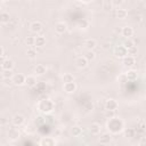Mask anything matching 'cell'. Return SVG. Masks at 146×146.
Returning <instances> with one entry per match:
<instances>
[{
	"instance_id": "obj_15",
	"label": "cell",
	"mask_w": 146,
	"mask_h": 146,
	"mask_svg": "<svg viewBox=\"0 0 146 146\" xmlns=\"http://www.w3.org/2000/svg\"><path fill=\"white\" fill-rule=\"evenodd\" d=\"M119 107V104L116 100L114 99H107L105 102V110H112V111H116V108Z\"/></svg>"
},
{
	"instance_id": "obj_5",
	"label": "cell",
	"mask_w": 146,
	"mask_h": 146,
	"mask_svg": "<svg viewBox=\"0 0 146 146\" xmlns=\"http://www.w3.org/2000/svg\"><path fill=\"white\" fill-rule=\"evenodd\" d=\"M42 29H43V25H42V23L39 22V21H33V22L30 24V30H31L32 33L38 34V33H40V32L42 31Z\"/></svg>"
},
{
	"instance_id": "obj_6",
	"label": "cell",
	"mask_w": 146,
	"mask_h": 146,
	"mask_svg": "<svg viewBox=\"0 0 146 146\" xmlns=\"http://www.w3.org/2000/svg\"><path fill=\"white\" fill-rule=\"evenodd\" d=\"M63 90L66 94H73L76 90V83L74 81H72V82H65L63 84Z\"/></svg>"
},
{
	"instance_id": "obj_36",
	"label": "cell",
	"mask_w": 146,
	"mask_h": 146,
	"mask_svg": "<svg viewBox=\"0 0 146 146\" xmlns=\"http://www.w3.org/2000/svg\"><path fill=\"white\" fill-rule=\"evenodd\" d=\"M112 3H113V6L119 7V6H121L123 3V0H112Z\"/></svg>"
},
{
	"instance_id": "obj_1",
	"label": "cell",
	"mask_w": 146,
	"mask_h": 146,
	"mask_svg": "<svg viewBox=\"0 0 146 146\" xmlns=\"http://www.w3.org/2000/svg\"><path fill=\"white\" fill-rule=\"evenodd\" d=\"M106 128H107L108 132H111L112 135H116L124 130V122L122 121V119L114 116V117L108 119V121L106 123Z\"/></svg>"
},
{
	"instance_id": "obj_39",
	"label": "cell",
	"mask_w": 146,
	"mask_h": 146,
	"mask_svg": "<svg viewBox=\"0 0 146 146\" xmlns=\"http://www.w3.org/2000/svg\"><path fill=\"white\" fill-rule=\"evenodd\" d=\"M5 1H6V0H1V2H5Z\"/></svg>"
},
{
	"instance_id": "obj_18",
	"label": "cell",
	"mask_w": 146,
	"mask_h": 146,
	"mask_svg": "<svg viewBox=\"0 0 146 146\" xmlns=\"http://www.w3.org/2000/svg\"><path fill=\"white\" fill-rule=\"evenodd\" d=\"M125 76H127V80H128V81H135V80H137V78H138V72L135 71V70H129V71L125 73Z\"/></svg>"
},
{
	"instance_id": "obj_30",
	"label": "cell",
	"mask_w": 146,
	"mask_h": 146,
	"mask_svg": "<svg viewBox=\"0 0 146 146\" xmlns=\"http://www.w3.org/2000/svg\"><path fill=\"white\" fill-rule=\"evenodd\" d=\"M84 57H86L88 60H94V59L96 58V54H95L92 50H87V52H86Z\"/></svg>"
},
{
	"instance_id": "obj_27",
	"label": "cell",
	"mask_w": 146,
	"mask_h": 146,
	"mask_svg": "<svg viewBox=\"0 0 146 146\" xmlns=\"http://www.w3.org/2000/svg\"><path fill=\"white\" fill-rule=\"evenodd\" d=\"M123 131H124V137H125V138H132V137H135V130H133V129L127 128V129H124Z\"/></svg>"
},
{
	"instance_id": "obj_4",
	"label": "cell",
	"mask_w": 146,
	"mask_h": 146,
	"mask_svg": "<svg viewBox=\"0 0 146 146\" xmlns=\"http://www.w3.org/2000/svg\"><path fill=\"white\" fill-rule=\"evenodd\" d=\"M25 80H26V76L23 75L22 73H16L11 78L13 84H15V86H23V84H25Z\"/></svg>"
},
{
	"instance_id": "obj_35",
	"label": "cell",
	"mask_w": 146,
	"mask_h": 146,
	"mask_svg": "<svg viewBox=\"0 0 146 146\" xmlns=\"http://www.w3.org/2000/svg\"><path fill=\"white\" fill-rule=\"evenodd\" d=\"M112 5H113V3H110V1H105V2H104V9H105L106 11L111 10V8H112Z\"/></svg>"
},
{
	"instance_id": "obj_10",
	"label": "cell",
	"mask_w": 146,
	"mask_h": 146,
	"mask_svg": "<svg viewBox=\"0 0 146 146\" xmlns=\"http://www.w3.org/2000/svg\"><path fill=\"white\" fill-rule=\"evenodd\" d=\"M122 63H123V65H124L125 67H128V68H131V67L135 65L136 60H135V57H133V56L127 55L125 57H123V58H122Z\"/></svg>"
},
{
	"instance_id": "obj_28",
	"label": "cell",
	"mask_w": 146,
	"mask_h": 146,
	"mask_svg": "<svg viewBox=\"0 0 146 146\" xmlns=\"http://www.w3.org/2000/svg\"><path fill=\"white\" fill-rule=\"evenodd\" d=\"M14 75L13 70H2V78L3 79H11Z\"/></svg>"
},
{
	"instance_id": "obj_33",
	"label": "cell",
	"mask_w": 146,
	"mask_h": 146,
	"mask_svg": "<svg viewBox=\"0 0 146 146\" xmlns=\"http://www.w3.org/2000/svg\"><path fill=\"white\" fill-rule=\"evenodd\" d=\"M105 115H106V117H107V119L114 117V116H115V111H112V110H106Z\"/></svg>"
},
{
	"instance_id": "obj_17",
	"label": "cell",
	"mask_w": 146,
	"mask_h": 146,
	"mask_svg": "<svg viewBox=\"0 0 146 146\" xmlns=\"http://www.w3.org/2000/svg\"><path fill=\"white\" fill-rule=\"evenodd\" d=\"M25 84L30 88H33L38 84V81H36V78L34 75H27L26 76V80H25Z\"/></svg>"
},
{
	"instance_id": "obj_11",
	"label": "cell",
	"mask_w": 146,
	"mask_h": 146,
	"mask_svg": "<svg viewBox=\"0 0 146 146\" xmlns=\"http://www.w3.org/2000/svg\"><path fill=\"white\" fill-rule=\"evenodd\" d=\"M98 141L102 145H107L112 141V133L111 132H105L103 135H100V137L98 138Z\"/></svg>"
},
{
	"instance_id": "obj_12",
	"label": "cell",
	"mask_w": 146,
	"mask_h": 146,
	"mask_svg": "<svg viewBox=\"0 0 146 146\" xmlns=\"http://www.w3.org/2000/svg\"><path fill=\"white\" fill-rule=\"evenodd\" d=\"M39 144L41 146H55L56 145V140L52 137H42Z\"/></svg>"
},
{
	"instance_id": "obj_34",
	"label": "cell",
	"mask_w": 146,
	"mask_h": 146,
	"mask_svg": "<svg viewBox=\"0 0 146 146\" xmlns=\"http://www.w3.org/2000/svg\"><path fill=\"white\" fill-rule=\"evenodd\" d=\"M18 136H19V133L16 132V131H13V130H11L10 133H9V138H10V139H17Z\"/></svg>"
},
{
	"instance_id": "obj_8",
	"label": "cell",
	"mask_w": 146,
	"mask_h": 146,
	"mask_svg": "<svg viewBox=\"0 0 146 146\" xmlns=\"http://www.w3.org/2000/svg\"><path fill=\"white\" fill-rule=\"evenodd\" d=\"M88 59L84 57V56H80V57H78L76 59H75V66L78 67V68H86L87 66H88Z\"/></svg>"
},
{
	"instance_id": "obj_26",
	"label": "cell",
	"mask_w": 146,
	"mask_h": 146,
	"mask_svg": "<svg viewBox=\"0 0 146 146\" xmlns=\"http://www.w3.org/2000/svg\"><path fill=\"white\" fill-rule=\"evenodd\" d=\"M72 81H74V75L71 74V73H64V75H63V82L65 83V82H72Z\"/></svg>"
},
{
	"instance_id": "obj_14",
	"label": "cell",
	"mask_w": 146,
	"mask_h": 146,
	"mask_svg": "<svg viewBox=\"0 0 146 146\" xmlns=\"http://www.w3.org/2000/svg\"><path fill=\"white\" fill-rule=\"evenodd\" d=\"M121 34L125 39H129V38H131L133 35V29L131 26H128V25L127 26H123L122 30H121Z\"/></svg>"
},
{
	"instance_id": "obj_2",
	"label": "cell",
	"mask_w": 146,
	"mask_h": 146,
	"mask_svg": "<svg viewBox=\"0 0 146 146\" xmlns=\"http://www.w3.org/2000/svg\"><path fill=\"white\" fill-rule=\"evenodd\" d=\"M36 107H38V110L41 113H43V114H50L54 111V108H55V104H54V102L51 99L44 98V99H40L38 102Z\"/></svg>"
},
{
	"instance_id": "obj_7",
	"label": "cell",
	"mask_w": 146,
	"mask_h": 146,
	"mask_svg": "<svg viewBox=\"0 0 146 146\" xmlns=\"http://www.w3.org/2000/svg\"><path fill=\"white\" fill-rule=\"evenodd\" d=\"M24 122H25V117L22 114H15L13 116V119H11V123L15 127H21V125L24 124Z\"/></svg>"
},
{
	"instance_id": "obj_21",
	"label": "cell",
	"mask_w": 146,
	"mask_h": 146,
	"mask_svg": "<svg viewBox=\"0 0 146 146\" xmlns=\"http://www.w3.org/2000/svg\"><path fill=\"white\" fill-rule=\"evenodd\" d=\"M44 44H46V38L44 36H42V35L35 36V46L38 48H42Z\"/></svg>"
},
{
	"instance_id": "obj_31",
	"label": "cell",
	"mask_w": 146,
	"mask_h": 146,
	"mask_svg": "<svg viewBox=\"0 0 146 146\" xmlns=\"http://www.w3.org/2000/svg\"><path fill=\"white\" fill-rule=\"evenodd\" d=\"M123 46H124L127 49H130L131 47H133V46H136V44H135V42L129 38V39H125V41L123 42Z\"/></svg>"
},
{
	"instance_id": "obj_20",
	"label": "cell",
	"mask_w": 146,
	"mask_h": 146,
	"mask_svg": "<svg viewBox=\"0 0 146 146\" xmlns=\"http://www.w3.org/2000/svg\"><path fill=\"white\" fill-rule=\"evenodd\" d=\"M89 131H90L92 135H98V133L100 132V124H99V123H96V122L91 123V124L89 125Z\"/></svg>"
},
{
	"instance_id": "obj_9",
	"label": "cell",
	"mask_w": 146,
	"mask_h": 146,
	"mask_svg": "<svg viewBox=\"0 0 146 146\" xmlns=\"http://www.w3.org/2000/svg\"><path fill=\"white\" fill-rule=\"evenodd\" d=\"M67 30V25L65 22H57L55 24V32L58 34H64Z\"/></svg>"
},
{
	"instance_id": "obj_25",
	"label": "cell",
	"mask_w": 146,
	"mask_h": 146,
	"mask_svg": "<svg viewBox=\"0 0 146 146\" xmlns=\"http://www.w3.org/2000/svg\"><path fill=\"white\" fill-rule=\"evenodd\" d=\"M26 55H27V57H29V58L33 59V58H35V57H36V50H35L33 47H30V48L26 50Z\"/></svg>"
},
{
	"instance_id": "obj_32",
	"label": "cell",
	"mask_w": 146,
	"mask_h": 146,
	"mask_svg": "<svg viewBox=\"0 0 146 146\" xmlns=\"http://www.w3.org/2000/svg\"><path fill=\"white\" fill-rule=\"evenodd\" d=\"M128 55H130V56H136L137 55V47L136 46H133V47H131L130 49H128Z\"/></svg>"
},
{
	"instance_id": "obj_40",
	"label": "cell",
	"mask_w": 146,
	"mask_h": 146,
	"mask_svg": "<svg viewBox=\"0 0 146 146\" xmlns=\"http://www.w3.org/2000/svg\"><path fill=\"white\" fill-rule=\"evenodd\" d=\"M145 70H146V64H145Z\"/></svg>"
},
{
	"instance_id": "obj_38",
	"label": "cell",
	"mask_w": 146,
	"mask_h": 146,
	"mask_svg": "<svg viewBox=\"0 0 146 146\" xmlns=\"http://www.w3.org/2000/svg\"><path fill=\"white\" fill-rule=\"evenodd\" d=\"M78 1H80V2H83V3H89V2H91L92 0H78Z\"/></svg>"
},
{
	"instance_id": "obj_22",
	"label": "cell",
	"mask_w": 146,
	"mask_h": 146,
	"mask_svg": "<svg viewBox=\"0 0 146 146\" xmlns=\"http://www.w3.org/2000/svg\"><path fill=\"white\" fill-rule=\"evenodd\" d=\"M127 16H128V11H127L125 9L120 8V9L116 10V17H117L119 19H125Z\"/></svg>"
},
{
	"instance_id": "obj_13",
	"label": "cell",
	"mask_w": 146,
	"mask_h": 146,
	"mask_svg": "<svg viewBox=\"0 0 146 146\" xmlns=\"http://www.w3.org/2000/svg\"><path fill=\"white\" fill-rule=\"evenodd\" d=\"M14 66H15L14 60H11L9 58H6V59L1 60V68L2 70H13Z\"/></svg>"
},
{
	"instance_id": "obj_19",
	"label": "cell",
	"mask_w": 146,
	"mask_h": 146,
	"mask_svg": "<svg viewBox=\"0 0 146 146\" xmlns=\"http://www.w3.org/2000/svg\"><path fill=\"white\" fill-rule=\"evenodd\" d=\"M46 72H47V67H46L43 64H38V65L34 67V73H35L36 75H43Z\"/></svg>"
},
{
	"instance_id": "obj_16",
	"label": "cell",
	"mask_w": 146,
	"mask_h": 146,
	"mask_svg": "<svg viewBox=\"0 0 146 146\" xmlns=\"http://www.w3.org/2000/svg\"><path fill=\"white\" fill-rule=\"evenodd\" d=\"M83 46L86 47V49L87 50H94L95 48H96V46H97V41L95 40V39H87L86 41H84V43H83Z\"/></svg>"
},
{
	"instance_id": "obj_37",
	"label": "cell",
	"mask_w": 146,
	"mask_h": 146,
	"mask_svg": "<svg viewBox=\"0 0 146 146\" xmlns=\"http://www.w3.org/2000/svg\"><path fill=\"white\" fill-rule=\"evenodd\" d=\"M139 145H140V146H146V136L140 138V140H139Z\"/></svg>"
},
{
	"instance_id": "obj_3",
	"label": "cell",
	"mask_w": 146,
	"mask_h": 146,
	"mask_svg": "<svg viewBox=\"0 0 146 146\" xmlns=\"http://www.w3.org/2000/svg\"><path fill=\"white\" fill-rule=\"evenodd\" d=\"M113 54H114V56L117 57V58H123V57H125V56L128 55V49H127L123 44L116 46V47H114V49H113Z\"/></svg>"
},
{
	"instance_id": "obj_23",
	"label": "cell",
	"mask_w": 146,
	"mask_h": 146,
	"mask_svg": "<svg viewBox=\"0 0 146 146\" xmlns=\"http://www.w3.org/2000/svg\"><path fill=\"white\" fill-rule=\"evenodd\" d=\"M9 21H10L9 14L6 13V11H2V13L0 14V22H1L2 24H7V23H9Z\"/></svg>"
},
{
	"instance_id": "obj_29",
	"label": "cell",
	"mask_w": 146,
	"mask_h": 146,
	"mask_svg": "<svg viewBox=\"0 0 146 146\" xmlns=\"http://www.w3.org/2000/svg\"><path fill=\"white\" fill-rule=\"evenodd\" d=\"M25 43H26L29 47H33V46H35V38H34V36H26V39H25Z\"/></svg>"
},
{
	"instance_id": "obj_24",
	"label": "cell",
	"mask_w": 146,
	"mask_h": 146,
	"mask_svg": "<svg viewBox=\"0 0 146 146\" xmlns=\"http://www.w3.org/2000/svg\"><path fill=\"white\" fill-rule=\"evenodd\" d=\"M81 133H82V129H81L79 125H74V127L71 129V135H72L73 137H79V136H81Z\"/></svg>"
}]
</instances>
